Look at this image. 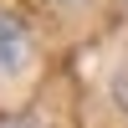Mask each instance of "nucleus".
I'll use <instances>...</instances> for the list:
<instances>
[{
  "mask_svg": "<svg viewBox=\"0 0 128 128\" xmlns=\"http://www.w3.org/2000/svg\"><path fill=\"white\" fill-rule=\"evenodd\" d=\"M31 56V31L20 16H10V10H0V72H20Z\"/></svg>",
  "mask_w": 128,
  "mask_h": 128,
  "instance_id": "f257e3e1",
  "label": "nucleus"
}]
</instances>
